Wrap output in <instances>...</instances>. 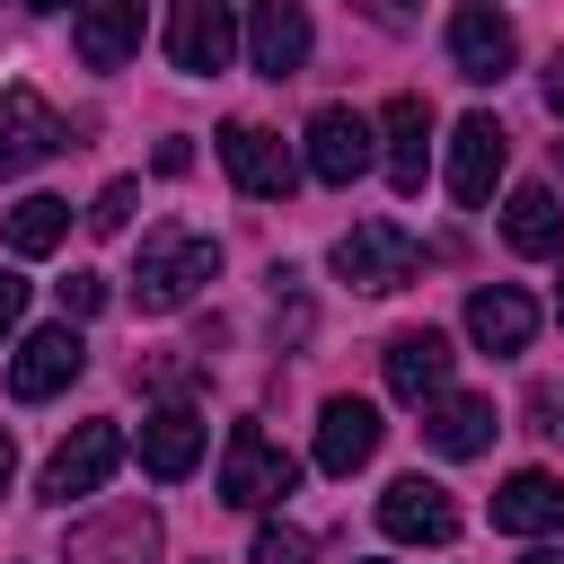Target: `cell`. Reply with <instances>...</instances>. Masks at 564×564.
Returning <instances> with one entry per match:
<instances>
[{
	"mask_svg": "<svg viewBox=\"0 0 564 564\" xmlns=\"http://www.w3.org/2000/svg\"><path fill=\"white\" fill-rule=\"evenodd\" d=\"M308 555H317V538H308V529H291V520H264L247 564H308Z\"/></svg>",
	"mask_w": 564,
	"mask_h": 564,
	"instance_id": "25",
	"label": "cell"
},
{
	"mask_svg": "<svg viewBox=\"0 0 564 564\" xmlns=\"http://www.w3.org/2000/svg\"><path fill=\"white\" fill-rule=\"evenodd\" d=\"M300 485V467L256 432V423H229V449H220V502L229 511H264L273 494H291Z\"/></svg>",
	"mask_w": 564,
	"mask_h": 564,
	"instance_id": "5",
	"label": "cell"
},
{
	"mask_svg": "<svg viewBox=\"0 0 564 564\" xmlns=\"http://www.w3.org/2000/svg\"><path fill=\"white\" fill-rule=\"evenodd\" d=\"M555 317H564V300H555Z\"/></svg>",
	"mask_w": 564,
	"mask_h": 564,
	"instance_id": "36",
	"label": "cell"
},
{
	"mask_svg": "<svg viewBox=\"0 0 564 564\" xmlns=\"http://www.w3.org/2000/svg\"><path fill=\"white\" fill-rule=\"evenodd\" d=\"M115 467H123V432L97 414V423H79V432L44 458V502H79V494H97Z\"/></svg>",
	"mask_w": 564,
	"mask_h": 564,
	"instance_id": "8",
	"label": "cell"
},
{
	"mask_svg": "<svg viewBox=\"0 0 564 564\" xmlns=\"http://www.w3.org/2000/svg\"><path fill=\"white\" fill-rule=\"evenodd\" d=\"M212 273H220V247L203 229H150L141 264H132V300H141V317H176Z\"/></svg>",
	"mask_w": 564,
	"mask_h": 564,
	"instance_id": "1",
	"label": "cell"
},
{
	"mask_svg": "<svg viewBox=\"0 0 564 564\" xmlns=\"http://www.w3.org/2000/svg\"><path fill=\"white\" fill-rule=\"evenodd\" d=\"M361 564H379V555H361Z\"/></svg>",
	"mask_w": 564,
	"mask_h": 564,
	"instance_id": "35",
	"label": "cell"
},
{
	"mask_svg": "<svg viewBox=\"0 0 564 564\" xmlns=\"http://www.w3.org/2000/svg\"><path fill=\"white\" fill-rule=\"evenodd\" d=\"M423 432H432V449L441 458H476V449H494V397H432V414H423Z\"/></svg>",
	"mask_w": 564,
	"mask_h": 564,
	"instance_id": "22",
	"label": "cell"
},
{
	"mask_svg": "<svg viewBox=\"0 0 564 564\" xmlns=\"http://www.w3.org/2000/svg\"><path fill=\"white\" fill-rule=\"evenodd\" d=\"M352 9H361L370 26H388V35H405V26L423 18V0H352Z\"/></svg>",
	"mask_w": 564,
	"mask_h": 564,
	"instance_id": "28",
	"label": "cell"
},
{
	"mask_svg": "<svg viewBox=\"0 0 564 564\" xmlns=\"http://www.w3.org/2000/svg\"><path fill=\"white\" fill-rule=\"evenodd\" d=\"M220 167H229V185L238 194H256V203H282L291 185H300V159H291V141L282 132H264V123H220Z\"/></svg>",
	"mask_w": 564,
	"mask_h": 564,
	"instance_id": "4",
	"label": "cell"
},
{
	"mask_svg": "<svg viewBox=\"0 0 564 564\" xmlns=\"http://www.w3.org/2000/svg\"><path fill=\"white\" fill-rule=\"evenodd\" d=\"M9 476H18V449H9V432H0V494H9Z\"/></svg>",
	"mask_w": 564,
	"mask_h": 564,
	"instance_id": "31",
	"label": "cell"
},
{
	"mask_svg": "<svg viewBox=\"0 0 564 564\" xmlns=\"http://www.w3.org/2000/svg\"><path fill=\"white\" fill-rule=\"evenodd\" d=\"M106 308V273H70L62 282V317H97Z\"/></svg>",
	"mask_w": 564,
	"mask_h": 564,
	"instance_id": "27",
	"label": "cell"
},
{
	"mask_svg": "<svg viewBox=\"0 0 564 564\" xmlns=\"http://www.w3.org/2000/svg\"><path fill=\"white\" fill-rule=\"evenodd\" d=\"M79 361H88V344H79L70 317H62V326H35V335L18 344V361H9V397H18V405H44V397H62V388L79 379Z\"/></svg>",
	"mask_w": 564,
	"mask_h": 564,
	"instance_id": "7",
	"label": "cell"
},
{
	"mask_svg": "<svg viewBox=\"0 0 564 564\" xmlns=\"http://www.w3.org/2000/svg\"><path fill=\"white\" fill-rule=\"evenodd\" d=\"M379 529L405 538V546H449V538H458V502H449V485H432V476H397V485L379 494Z\"/></svg>",
	"mask_w": 564,
	"mask_h": 564,
	"instance_id": "10",
	"label": "cell"
},
{
	"mask_svg": "<svg viewBox=\"0 0 564 564\" xmlns=\"http://www.w3.org/2000/svg\"><path fill=\"white\" fill-rule=\"evenodd\" d=\"M53 150H70V123L35 88H0V185L26 176V167H44Z\"/></svg>",
	"mask_w": 564,
	"mask_h": 564,
	"instance_id": "6",
	"label": "cell"
},
{
	"mask_svg": "<svg viewBox=\"0 0 564 564\" xmlns=\"http://www.w3.org/2000/svg\"><path fill=\"white\" fill-rule=\"evenodd\" d=\"M414 264H423V247H414L397 220H352V229L335 238V273H344L352 291H405Z\"/></svg>",
	"mask_w": 564,
	"mask_h": 564,
	"instance_id": "2",
	"label": "cell"
},
{
	"mask_svg": "<svg viewBox=\"0 0 564 564\" xmlns=\"http://www.w3.org/2000/svg\"><path fill=\"white\" fill-rule=\"evenodd\" d=\"M502 238H511V256H555V247H564L555 194H546V185H520V194L502 203Z\"/></svg>",
	"mask_w": 564,
	"mask_h": 564,
	"instance_id": "23",
	"label": "cell"
},
{
	"mask_svg": "<svg viewBox=\"0 0 564 564\" xmlns=\"http://www.w3.org/2000/svg\"><path fill=\"white\" fill-rule=\"evenodd\" d=\"M132 194H141V185H132V176H115V185L97 194V212H88V229H97V238H115V229L132 220Z\"/></svg>",
	"mask_w": 564,
	"mask_h": 564,
	"instance_id": "26",
	"label": "cell"
},
{
	"mask_svg": "<svg viewBox=\"0 0 564 564\" xmlns=\"http://www.w3.org/2000/svg\"><path fill=\"white\" fill-rule=\"evenodd\" d=\"M370 167V123L352 106H317L308 115V176L317 185H352Z\"/></svg>",
	"mask_w": 564,
	"mask_h": 564,
	"instance_id": "13",
	"label": "cell"
},
{
	"mask_svg": "<svg viewBox=\"0 0 564 564\" xmlns=\"http://www.w3.org/2000/svg\"><path fill=\"white\" fill-rule=\"evenodd\" d=\"M194 458H203V414H194V405H159V414L141 423V467H150L159 485H176V476H194Z\"/></svg>",
	"mask_w": 564,
	"mask_h": 564,
	"instance_id": "20",
	"label": "cell"
},
{
	"mask_svg": "<svg viewBox=\"0 0 564 564\" xmlns=\"http://www.w3.org/2000/svg\"><path fill=\"white\" fill-rule=\"evenodd\" d=\"M18 317H26V282H18V273H0V335H9Z\"/></svg>",
	"mask_w": 564,
	"mask_h": 564,
	"instance_id": "29",
	"label": "cell"
},
{
	"mask_svg": "<svg viewBox=\"0 0 564 564\" xmlns=\"http://www.w3.org/2000/svg\"><path fill=\"white\" fill-rule=\"evenodd\" d=\"M379 159H388V185L397 194H423V167H432V106L423 97H388V115H379Z\"/></svg>",
	"mask_w": 564,
	"mask_h": 564,
	"instance_id": "16",
	"label": "cell"
},
{
	"mask_svg": "<svg viewBox=\"0 0 564 564\" xmlns=\"http://www.w3.org/2000/svg\"><path fill=\"white\" fill-rule=\"evenodd\" d=\"M370 458H379V405L326 397V414H317V467H326V476H352V467H370Z\"/></svg>",
	"mask_w": 564,
	"mask_h": 564,
	"instance_id": "17",
	"label": "cell"
},
{
	"mask_svg": "<svg viewBox=\"0 0 564 564\" xmlns=\"http://www.w3.org/2000/svg\"><path fill=\"white\" fill-rule=\"evenodd\" d=\"M388 388H397V405H432V397L449 388V335H441V326L388 335Z\"/></svg>",
	"mask_w": 564,
	"mask_h": 564,
	"instance_id": "14",
	"label": "cell"
},
{
	"mask_svg": "<svg viewBox=\"0 0 564 564\" xmlns=\"http://www.w3.org/2000/svg\"><path fill=\"white\" fill-rule=\"evenodd\" d=\"M546 106L564 115V44H555V62H546Z\"/></svg>",
	"mask_w": 564,
	"mask_h": 564,
	"instance_id": "30",
	"label": "cell"
},
{
	"mask_svg": "<svg viewBox=\"0 0 564 564\" xmlns=\"http://www.w3.org/2000/svg\"><path fill=\"white\" fill-rule=\"evenodd\" d=\"M0 238H9L18 256H53V247L70 238V203H62V194H26V203L0 212Z\"/></svg>",
	"mask_w": 564,
	"mask_h": 564,
	"instance_id": "24",
	"label": "cell"
},
{
	"mask_svg": "<svg viewBox=\"0 0 564 564\" xmlns=\"http://www.w3.org/2000/svg\"><path fill=\"white\" fill-rule=\"evenodd\" d=\"M70 53H79L88 70H123V62L141 53V0H79Z\"/></svg>",
	"mask_w": 564,
	"mask_h": 564,
	"instance_id": "15",
	"label": "cell"
},
{
	"mask_svg": "<svg viewBox=\"0 0 564 564\" xmlns=\"http://www.w3.org/2000/svg\"><path fill=\"white\" fill-rule=\"evenodd\" d=\"M520 564H564V546H529V555H520Z\"/></svg>",
	"mask_w": 564,
	"mask_h": 564,
	"instance_id": "32",
	"label": "cell"
},
{
	"mask_svg": "<svg viewBox=\"0 0 564 564\" xmlns=\"http://www.w3.org/2000/svg\"><path fill=\"white\" fill-rule=\"evenodd\" d=\"M520 62V35H511V18L502 9H485V0H467V9H449V70L458 79H502Z\"/></svg>",
	"mask_w": 564,
	"mask_h": 564,
	"instance_id": "9",
	"label": "cell"
},
{
	"mask_svg": "<svg viewBox=\"0 0 564 564\" xmlns=\"http://www.w3.org/2000/svg\"><path fill=\"white\" fill-rule=\"evenodd\" d=\"M502 159H511V132H502L494 115H467V123L449 132V194H458L467 212H476V203H494Z\"/></svg>",
	"mask_w": 564,
	"mask_h": 564,
	"instance_id": "11",
	"label": "cell"
},
{
	"mask_svg": "<svg viewBox=\"0 0 564 564\" xmlns=\"http://www.w3.org/2000/svg\"><path fill=\"white\" fill-rule=\"evenodd\" d=\"M229 53H238V0H167V62L185 79L229 70Z\"/></svg>",
	"mask_w": 564,
	"mask_h": 564,
	"instance_id": "3",
	"label": "cell"
},
{
	"mask_svg": "<svg viewBox=\"0 0 564 564\" xmlns=\"http://www.w3.org/2000/svg\"><path fill=\"white\" fill-rule=\"evenodd\" d=\"M555 167H564V141H555Z\"/></svg>",
	"mask_w": 564,
	"mask_h": 564,
	"instance_id": "34",
	"label": "cell"
},
{
	"mask_svg": "<svg viewBox=\"0 0 564 564\" xmlns=\"http://www.w3.org/2000/svg\"><path fill=\"white\" fill-rule=\"evenodd\" d=\"M494 529H511V538H546V529H564V485H555L546 467H520V476L494 494Z\"/></svg>",
	"mask_w": 564,
	"mask_h": 564,
	"instance_id": "21",
	"label": "cell"
},
{
	"mask_svg": "<svg viewBox=\"0 0 564 564\" xmlns=\"http://www.w3.org/2000/svg\"><path fill=\"white\" fill-rule=\"evenodd\" d=\"M70 555H79V564H150V555H159V520H150L141 502H123V511L70 529Z\"/></svg>",
	"mask_w": 564,
	"mask_h": 564,
	"instance_id": "18",
	"label": "cell"
},
{
	"mask_svg": "<svg viewBox=\"0 0 564 564\" xmlns=\"http://www.w3.org/2000/svg\"><path fill=\"white\" fill-rule=\"evenodd\" d=\"M26 9H62V0H26Z\"/></svg>",
	"mask_w": 564,
	"mask_h": 564,
	"instance_id": "33",
	"label": "cell"
},
{
	"mask_svg": "<svg viewBox=\"0 0 564 564\" xmlns=\"http://www.w3.org/2000/svg\"><path fill=\"white\" fill-rule=\"evenodd\" d=\"M467 335H476L485 352H520V344L538 335V300L511 291V282H485V291L467 300Z\"/></svg>",
	"mask_w": 564,
	"mask_h": 564,
	"instance_id": "19",
	"label": "cell"
},
{
	"mask_svg": "<svg viewBox=\"0 0 564 564\" xmlns=\"http://www.w3.org/2000/svg\"><path fill=\"white\" fill-rule=\"evenodd\" d=\"M247 62L264 79H291L308 62V9L300 0H247Z\"/></svg>",
	"mask_w": 564,
	"mask_h": 564,
	"instance_id": "12",
	"label": "cell"
}]
</instances>
